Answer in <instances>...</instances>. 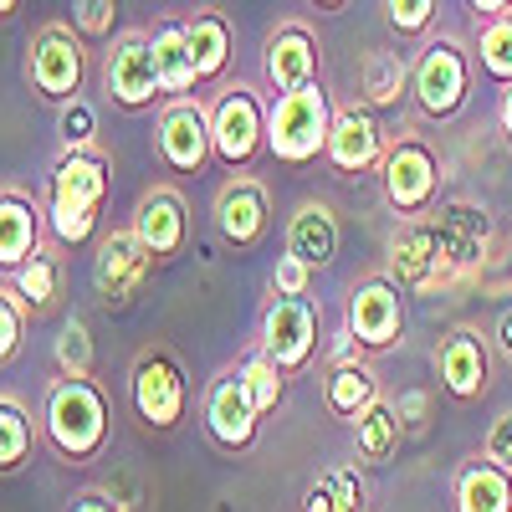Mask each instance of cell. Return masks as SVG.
Here are the masks:
<instances>
[{
	"mask_svg": "<svg viewBox=\"0 0 512 512\" xmlns=\"http://www.w3.org/2000/svg\"><path fill=\"white\" fill-rule=\"evenodd\" d=\"M492 251V210L477 200H446L441 210L400 221L390 236V267L384 277L405 292H436L472 277Z\"/></svg>",
	"mask_w": 512,
	"mask_h": 512,
	"instance_id": "obj_1",
	"label": "cell"
},
{
	"mask_svg": "<svg viewBox=\"0 0 512 512\" xmlns=\"http://www.w3.org/2000/svg\"><path fill=\"white\" fill-rule=\"evenodd\" d=\"M41 441H47L67 466H88L108 451L113 441V400L98 379H72L57 374L41 390Z\"/></svg>",
	"mask_w": 512,
	"mask_h": 512,
	"instance_id": "obj_2",
	"label": "cell"
},
{
	"mask_svg": "<svg viewBox=\"0 0 512 512\" xmlns=\"http://www.w3.org/2000/svg\"><path fill=\"white\" fill-rule=\"evenodd\" d=\"M108 200V154L62 149L47 175V231L62 251L88 246L98 231V210Z\"/></svg>",
	"mask_w": 512,
	"mask_h": 512,
	"instance_id": "obj_3",
	"label": "cell"
},
{
	"mask_svg": "<svg viewBox=\"0 0 512 512\" xmlns=\"http://www.w3.org/2000/svg\"><path fill=\"white\" fill-rule=\"evenodd\" d=\"M472 77H477V52L456 31L425 36V47L410 62V98H415L420 118L451 123L466 108V98H472Z\"/></svg>",
	"mask_w": 512,
	"mask_h": 512,
	"instance_id": "obj_4",
	"label": "cell"
},
{
	"mask_svg": "<svg viewBox=\"0 0 512 512\" xmlns=\"http://www.w3.org/2000/svg\"><path fill=\"white\" fill-rule=\"evenodd\" d=\"M374 175H379L384 205H390L400 221L436 210V195H441V154H436V144L425 139L420 128H405V134L390 139V149H384Z\"/></svg>",
	"mask_w": 512,
	"mask_h": 512,
	"instance_id": "obj_5",
	"label": "cell"
},
{
	"mask_svg": "<svg viewBox=\"0 0 512 512\" xmlns=\"http://www.w3.org/2000/svg\"><path fill=\"white\" fill-rule=\"evenodd\" d=\"M328 128H333V98L323 82L282 93L272 98L267 113V154L277 164H313L328 149Z\"/></svg>",
	"mask_w": 512,
	"mask_h": 512,
	"instance_id": "obj_6",
	"label": "cell"
},
{
	"mask_svg": "<svg viewBox=\"0 0 512 512\" xmlns=\"http://www.w3.org/2000/svg\"><path fill=\"white\" fill-rule=\"evenodd\" d=\"M128 405L149 431H175L190 415V374L164 344H149L128 364Z\"/></svg>",
	"mask_w": 512,
	"mask_h": 512,
	"instance_id": "obj_7",
	"label": "cell"
},
{
	"mask_svg": "<svg viewBox=\"0 0 512 512\" xmlns=\"http://www.w3.org/2000/svg\"><path fill=\"white\" fill-rule=\"evenodd\" d=\"M267 113L272 103L262 98L256 82H226L210 98V144H216V159L226 169H246L267 149Z\"/></svg>",
	"mask_w": 512,
	"mask_h": 512,
	"instance_id": "obj_8",
	"label": "cell"
},
{
	"mask_svg": "<svg viewBox=\"0 0 512 512\" xmlns=\"http://www.w3.org/2000/svg\"><path fill=\"white\" fill-rule=\"evenodd\" d=\"M88 77V41H82L67 21H47L31 47H26V82L36 98L47 103H72Z\"/></svg>",
	"mask_w": 512,
	"mask_h": 512,
	"instance_id": "obj_9",
	"label": "cell"
},
{
	"mask_svg": "<svg viewBox=\"0 0 512 512\" xmlns=\"http://www.w3.org/2000/svg\"><path fill=\"white\" fill-rule=\"evenodd\" d=\"M154 154L175 175H200L216 159V144H210V103L200 93L195 98H164L154 108Z\"/></svg>",
	"mask_w": 512,
	"mask_h": 512,
	"instance_id": "obj_10",
	"label": "cell"
},
{
	"mask_svg": "<svg viewBox=\"0 0 512 512\" xmlns=\"http://www.w3.org/2000/svg\"><path fill=\"white\" fill-rule=\"evenodd\" d=\"M103 98L123 113H149L164 103L159 72H154V52H149V31L128 26L113 36V47L103 52Z\"/></svg>",
	"mask_w": 512,
	"mask_h": 512,
	"instance_id": "obj_11",
	"label": "cell"
},
{
	"mask_svg": "<svg viewBox=\"0 0 512 512\" xmlns=\"http://www.w3.org/2000/svg\"><path fill=\"white\" fill-rule=\"evenodd\" d=\"M318 308L313 297H277L262 308V323H256V349H262L282 374H303L318 359Z\"/></svg>",
	"mask_w": 512,
	"mask_h": 512,
	"instance_id": "obj_12",
	"label": "cell"
},
{
	"mask_svg": "<svg viewBox=\"0 0 512 512\" xmlns=\"http://www.w3.org/2000/svg\"><path fill=\"white\" fill-rule=\"evenodd\" d=\"M149 277H154V256L144 251L134 226H118V231L98 236V246H93V292H98V303L108 313H123L144 292Z\"/></svg>",
	"mask_w": 512,
	"mask_h": 512,
	"instance_id": "obj_13",
	"label": "cell"
},
{
	"mask_svg": "<svg viewBox=\"0 0 512 512\" xmlns=\"http://www.w3.org/2000/svg\"><path fill=\"white\" fill-rule=\"evenodd\" d=\"M349 333L364 344V354H390L405 338V287L390 277H364L349 292V313H344Z\"/></svg>",
	"mask_w": 512,
	"mask_h": 512,
	"instance_id": "obj_14",
	"label": "cell"
},
{
	"mask_svg": "<svg viewBox=\"0 0 512 512\" xmlns=\"http://www.w3.org/2000/svg\"><path fill=\"white\" fill-rule=\"evenodd\" d=\"M200 420H205V436L231 456L251 451L256 436H262V415H256V405L246 400V384H241L236 369H221L216 379H210V390L200 400Z\"/></svg>",
	"mask_w": 512,
	"mask_h": 512,
	"instance_id": "obj_15",
	"label": "cell"
},
{
	"mask_svg": "<svg viewBox=\"0 0 512 512\" xmlns=\"http://www.w3.org/2000/svg\"><path fill=\"white\" fill-rule=\"evenodd\" d=\"M390 139H384V123L374 108L364 103H333V128H328V149L323 159L338 175H374Z\"/></svg>",
	"mask_w": 512,
	"mask_h": 512,
	"instance_id": "obj_16",
	"label": "cell"
},
{
	"mask_svg": "<svg viewBox=\"0 0 512 512\" xmlns=\"http://www.w3.org/2000/svg\"><path fill=\"white\" fill-rule=\"evenodd\" d=\"M436 384L456 405H477L492 384V344L477 328H451L436 344Z\"/></svg>",
	"mask_w": 512,
	"mask_h": 512,
	"instance_id": "obj_17",
	"label": "cell"
},
{
	"mask_svg": "<svg viewBox=\"0 0 512 512\" xmlns=\"http://www.w3.org/2000/svg\"><path fill=\"white\" fill-rule=\"evenodd\" d=\"M318 67H323V47L318 36L303 16H287L277 21V31L267 36V52H262V77L267 88L282 98V93H297L308 88V82H318Z\"/></svg>",
	"mask_w": 512,
	"mask_h": 512,
	"instance_id": "obj_18",
	"label": "cell"
},
{
	"mask_svg": "<svg viewBox=\"0 0 512 512\" xmlns=\"http://www.w3.org/2000/svg\"><path fill=\"white\" fill-rule=\"evenodd\" d=\"M210 216H216V231H221L236 251H251V246H262V236L272 231V195H267L262 180L231 175V180L216 190Z\"/></svg>",
	"mask_w": 512,
	"mask_h": 512,
	"instance_id": "obj_19",
	"label": "cell"
},
{
	"mask_svg": "<svg viewBox=\"0 0 512 512\" xmlns=\"http://www.w3.org/2000/svg\"><path fill=\"white\" fill-rule=\"evenodd\" d=\"M128 226H134V236L144 241V251L154 262H169V256H180L190 246V205L175 185H154L139 195Z\"/></svg>",
	"mask_w": 512,
	"mask_h": 512,
	"instance_id": "obj_20",
	"label": "cell"
},
{
	"mask_svg": "<svg viewBox=\"0 0 512 512\" xmlns=\"http://www.w3.org/2000/svg\"><path fill=\"white\" fill-rule=\"evenodd\" d=\"M41 246H47V205L6 185L0 190V272H16Z\"/></svg>",
	"mask_w": 512,
	"mask_h": 512,
	"instance_id": "obj_21",
	"label": "cell"
},
{
	"mask_svg": "<svg viewBox=\"0 0 512 512\" xmlns=\"http://www.w3.org/2000/svg\"><path fill=\"white\" fill-rule=\"evenodd\" d=\"M149 52H154V72H159L164 98H195V93H200L185 21H159V26L149 31Z\"/></svg>",
	"mask_w": 512,
	"mask_h": 512,
	"instance_id": "obj_22",
	"label": "cell"
},
{
	"mask_svg": "<svg viewBox=\"0 0 512 512\" xmlns=\"http://www.w3.org/2000/svg\"><path fill=\"white\" fill-rule=\"evenodd\" d=\"M287 256L308 262L313 272L333 262V256H338V216H333V205L303 200L292 210V221H287Z\"/></svg>",
	"mask_w": 512,
	"mask_h": 512,
	"instance_id": "obj_23",
	"label": "cell"
},
{
	"mask_svg": "<svg viewBox=\"0 0 512 512\" xmlns=\"http://www.w3.org/2000/svg\"><path fill=\"white\" fill-rule=\"evenodd\" d=\"M185 31H190V62H195V77H200V88H210V82H221L226 67H231V47H236V31L221 11H190L185 16Z\"/></svg>",
	"mask_w": 512,
	"mask_h": 512,
	"instance_id": "obj_24",
	"label": "cell"
},
{
	"mask_svg": "<svg viewBox=\"0 0 512 512\" xmlns=\"http://www.w3.org/2000/svg\"><path fill=\"white\" fill-rule=\"evenodd\" d=\"M379 395L384 390H379V374H374L369 359H359V364H328L323 369V410L333 420H349L354 425Z\"/></svg>",
	"mask_w": 512,
	"mask_h": 512,
	"instance_id": "obj_25",
	"label": "cell"
},
{
	"mask_svg": "<svg viewBox=\"0 0 512 512\" xmlns=\"http://www.w3.org/2000/svg\"><path fill=\"white\" fill-rule=\"evenodd\" d=\"M400 98H410V62H405V52L369 47L364 62H359V103L384 113V108H400Z\"/></svg>",
	"mask_w": 512,
	"mask_h": 512,
	"instance_id": "obj_26",
	"label": "cell"
},
{
	"mask_svg": "<svg viewBox=\"0 0 512 512\" xmlns=\"http://www.w3.org/2000/svg\"><path fill=\"white\" fill-rule=\"evenodd\" d=\"M451 507L456 512H512V477L487 456L466 461L451 482Z\"/></svg>",
	"mask_w": 512,
	"mask_h": 512,
	"instance_id": "obj_27",
	"label": "cell"
},
{
	"mask_svg": "<svg viewBox=\"0 0 512 512\" xmlns=\"http://www.w3.org/2000/svg\"><path fill=\"white\" fill-rule=\"evenodd\" d=\"M400 441H405V415H400L395 400L379 395L354 420V456H359V466H384V461L400 451Z\"/></svg>",
	"mask_w": 512,
	"mask_h": 512,
	"instance_id": "obj_28",
	"label": "cell"
},
{
	"mask_svg": "<svg viewBox=\"0 0 512 512\" xmlns=\"http://www.w3.org/2000/svg\"><path fill=\"white\" fill-rule=\"evenodd\" d=\"M62 246L52 241V246H41L31 262H21L16 272H11V287L21 292V303L31 308V318L36 313H52L57 303H62V282H67V267H62V256H57Z\"/></svg>",
	"mask_w": 512,
	"mask_h": 512,
	"instance_id": "obj_29",
	"label": "cell"
},
{
	"mask_svg": "<svg viewBox=\"0 0 512 512\" xmlns=\"http://www.w3.org/2000/svg\"><path fill=\"white\" fill-rule=\"evenodd\" d=\"M41 441V420L26 410L21 395L0 390V477H16Z\"/></svg>",
	"mask_w": 512,
	"mask_h": 512,
	"instance_id": "obj_30",
	"label": "cell"
},
{
	"mask_svg": "<svg viewBox=\"0 0 512 512\" xmlns=\"http://www.w3.org/2000/svg\"><path fill=\"white\" fill-rule=\"evenodd\" d=\"M303 512H369V482L359 466H328L303 492Z\"/></svg>",
	"mask_w": 512,
	"mask_h": 512,
	"instance_id": "obj_31",
	"label": "cell"
},
{
	"mask_svg": "<svg viewBox=\"0 0 512 512\" xmlns=\"http://www.w3.org/2000/svg\"><path fill=\"white\" fill-rule=\"evenodd\" d=\"M236 374H241V384H246V400L256 405V415H272L277 405H282V395H287V374L262 354V349H246V359L236 364Z\"/></svg>",
	"mask_w": 512,
	"mask_h": 512,
	"instance_id": "obj_32",
	"label": "cell"
},
{
	"mask_svg": "<svg viewBox=\"0 0 512 512\" xmlns=\"http://www.w3.org/2000/svg\"><path fill=\"white\" fill-rule=\"evenodd\" d=\"M472 52H477V67L497 82V88H507L512 82V11L477 21V47Z\"/></svg>",
	"mask_w": 512,
	"mask_h": 512,
	"instance_id": "obj_33",
	"label": "cell"
},
{
	"mask_svg": "<svg viewBox=\"0 0 512 512\" xmlns=\"http://www.w3.org/2000/svg\"><path fill=\"white\" fill-rule=\"evenodd\" d=\"M52 359H57V374L93 379V359H98V349H93V333H88V323H82L77 313L57 328V338H52Z\"/></svg>",
	"mask_w": 512,
	"mask_h": 512,
	"instance_id": "obj_34",
	"label": "cell"
},
{
	"mask_svg": "<svg viewBox=\"0 0 512 512\" xmlns=\"http://www.w3.org/2000/svg\"><path fill=\"white\" fill-rule=\"evenodd\" d=\"M379 11H384V26L400 41H425V36H436L441 0H379Z\"/></svg>",
	"mask_w": 512,
	"mask_h": 512,
	"instance_id": "obj_35",
	"label": "cell"
},
{
	"mask_svg": "<svg viewBox=\"0 0 512 512\" xmlns=\"http://www.w3.org/2000/svg\"><path fill=\"white\" fill-rule=\"evenodd\" d=\"M57 139L62 149H98V108L82 93L72 103H57Z\"/></svg>",
	"mask_w": 512,
	"mask_h": 512,
	"instance_id": "obj_36",
	"label": "cell"
},
{
	"mask_svg": "<svg viewBox=\"0 0 512 512\" xmlns=\"http://www.w3.org/2000/svg\"><path fill=\"white\" fill-rule=\"evenodd\" d=\"M26 323H31V308L21 303V292L11 282H0V364H11L26 344Z\"/></svg>",
	"mask_w": 512,
	"mask_h": 512,
	"instance_id": "obj_37",
	"label": "cell"
},
{
	"mask_svg": "<svg viewBox=\"0 0 512 512\" xmlns=\"http://www.w3.org/2000/svg\"><path fill=\"white\" fill-rule=\"evenodd\" d=\"M113 11L118 0H72V31L82 41H113Z\"/></svg>",
	"mask_w": 512,
	"mask_h": 512,
	"instance_id": "obj_38",
	"label": "cell"
},
{
	"mask_svg": "<svg viewBox=\"0 0 512 512\" xmlns=\"http://www.w3.org/2000/svg\"><path fill=\"white\" fill-rule=\"evenodd\" d=\"M308 287H313V267L282 251L277 267H272V292H277V297H308Z\"/></svg>",
	"mask_w": 512,
	"mask_h": 512,
	"instance_id": "obj_39",
	"label": "cell"
},
{
	"mask_svg": "<svg viewBox=\"0 0 512 512\" xmlns=\"http://www.w3.org/2000/svg\"><path fill=\"white\" fill-rule=\"evenodd\" d=\"M482 456L492 466H502V472L512 477V410H502L492 425H487V436H482Z\"/></svg>",
	"mask_w": 512,
	"mask_h": 512,
	"instance_id": "obj_40",
	"label": "cell"
},
{
	"mask_svg": "<svg viewBox=\"0 0 512 512\" xmlns=\"http://www.w3.org/2000/svg\"><path fill=\"white\" fill-rule=\"evenodd\" d=\"M359 359H369V354H364L359 338L349 333V323L333 328V333H328V364H359Z\"/></svg>",
	"mask_w": 512,
	"mask_h": 512,
	"instance_id": "obj_41",
	"label": "cell"
},
{
	"mask_svg": "<svg viewBox=\"0 0 512 512\" xmlns=\"http://www.w3.org/2000/svg\"><path fill=\"white\" fill-rule=\"evenodd\" d=\"M67 512H123V502H118L113 492H98V487H88V492H77V497L67 502Z\"/></svg>",
	"mask_w": 512,
	"mask_h": 512,
	"instance_id": "obj_42",
	"label": "cell"
},
{
	"mask_svg": "<svg viewBox=\"0 0 512 512\" xmlns=\"http://www.w3.org/2000/svg\"><path fill=\"white\" fill-rule=\"evenodd\" d=\"M487 338H492V349L512 364V308H502V313H497V323H492V333H487Z\"/></svg>",
	"mask_w": 512,
	"mask_h": 512,
	"instance_id": "obj_43",
	"label": "cell"
},
{
	"mask_svg": "<svg viewBox=\"0 0 512 512\" xmlns=\"http://www.w3.org/2000/svg\"><path fill=\"white\" fill-rule=\"evenodd\" d=\"M497 134L512 144V82L502 88V98H497Z\"/></svg>",
	"mask_w": 512,
	"mask_h": 512,
	"instance_id": "obj_44",
	"label": "cell"
},
{
	"mask_svg": "<svg viewBox=\"0 0 512 512\" xmlns=\"http://www.w3.org/2000/svg\"><path fill=\"white\" fill-rule=\"evenodd\" d=\"M466 6H472L477 21H492V16H507L512 11V0H466Z\"/></svg>",
	"mask_w": 512,
	"mask_h": 512,
	"instance_id": "obj_45",
	"label": "cell"
},
{
	"mask_svg": "<svg viewBox=\"0 0 512 512\" xmlns=\"http://www.w3.org/2000/svg\"><path fill=\"white\" fill-rule=\"evenodd\" d=\"M26 6V0H0V26H6V21H16V11Z\"/></svg>",
	"mask_w": 512,
	"mask_h": 512,
	"instance_id": "obj_46",
	"label": "cell"
},
{
	"mask_svg": "<svg viewBox=\"0 0 512 512\" xmlns=\"http://www.w3.org/2000/svg\"><path fill=\"white\" fill-rule=\"evenodd\" d=\"M308 6H318V11H344L349 0H308Z\"/></svg>",
	"mask_w": 512,
	"mask_h": 512,
	"instance_id": "obj_47",
	"label": "cell"
}]
</instances>
